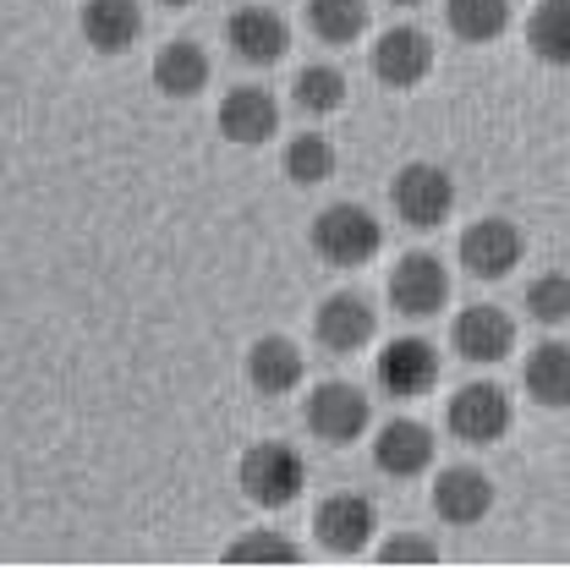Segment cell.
Here are the masks:
<instances>
[{
    "mask_svg": "<svg viewBox=\"0 0 570 570\" xmlns=\"http://www.w3.org/2000/svg\"><path fill=\"white\" fill-rule=\"evenodd\" d=\"M285 176H291L296 187H324V181L335 176V148H330V138L302 132V138L285 142Z\"/></svg>",
    "mask_w": 570,
    "mask_h": 570,
    "instance_id": "603a6c76",
    "label": "cell"
},
{
    "mask_svg": "<svg viewBox=\"0 0 570 570\" xmlns=\"http://www.w3.org/2000/svg\"><path fill=\"white\" fill-rule=\"evenodd\" d=\"M313 532H318V543L330 554H356L379 532V510H373V499H362V494H335L318 504Z\"/></svg>",
    "mask_w": 570,
    "mask_h": 570,
    "instance_id": "7c38bea8",
    "label": "cell"
},
{
    "mask_svg": "<svg viewBox=\"0 0 570 570\" xmlns=\"http://www.w3.org/2000/svg\"><path fill=\"white\" fill-rule=\"evenodd\" d=\"M444 22L466 45H494L510 28V0H444Z\"/></svg>",
    "mask_w": 570,
    "mask_h": 570,
    "instance_id": "7402d4cb",
    "label": "cell"
},
{
    "mask_svg": "<svg viewBox=\"0 0 570 570\" xmlns=\"http://www.w3.org/2000/svg\"><path fill=\"white\" fill-rule=\"evenodd\" d=\"M307 22L324 45H352L367 28V0H307Z\"/></svg>",
    "mask_w": 570,
    "mask_h": 570,
    "instance_id": "cb8c5ba5",
    "label": "cell"
},
{
    "mask_svg": "<svg viewBox=\"0 0 570 570\" xmlns=\"http://www.w3.org/2000/svg\"><path fill=\"white\" fill-rule=\"evenodd\" d=\"M450 433L466 444H494L510 433V395L499 384H466L450 401Z\"/></svg>",
    "mask_w": 570,
    "mask_h": 570,
    "instance_id": "30bf717a",
    "label": "cell"
},
{
    "mask_svg": "<svg viewBox=\"0 0 570 570\" xmlns=\"http://www.w3.org/2000/svg\"><path fill=\"white\" fill-rule=\"evenodd\" d=\"M433 510L450 527H472V521H483L494 510V483L478 466H444L433 478Z\"/></svg>",
    "mask_w": 570,
    "mask_h": 570,
    "instance_id": "5bb4252c",
    "label": "cell"
},
{
    "mask_svg": "<svg viewBox=\"0 0 570 570\" xmlns=\"http://www.w3.org/2000/svg\"><path fill=\"white\" fill-rule=\"evenodd\" d=\"M204 82H209L204 45L176 39V45H165V50L154 56V88H159L165 99H193V94H204Z\"/></svg>",
    "mask_w": 570,
    "mask_h": 570,
    "instance_id": "d6986e66",
    "label": "cell"
},
{
    "mask_svg": "<svg viewBox=\"0 0 570 570\" xmlns=\"http://www.w3.org/2000/svg\"><path fill=\"white\" fill-rule=\"evenodd\" d=\"M159 6H170V11H181V6H193V0H159Z\"/></svg>",
    "mask_w": 570,
    "mask_h": 570,
    "instance_id": "f1b7e54d",
    "label": "cell"
},
{
    "mask_svg": "<svg viewBox=\"0 0 570 570\" xmlns=\"http://www.w3.org/2000/svg\"><path fill=\"white\" fill-rule=\"evenodd\" d=\"M390 204L412 230H439L450 219V209H455V181H450V170H439L428 159H412V165L395 170Z\"/></svg>",
    "mask_w": 570,
    "mask_h": 570,
    "instance_id": "3957f363",
    "label": "cell"
},
{
    "mask_svg": "<svg viewBox=\"0 0 570 570\" xmlns=\"http://www.w3.org/2000/svg\"><path fill=\"white\" fill-rule=\"evenodd\" d=\"M225 45H230V56L242 67H275L291 50V28H285L281 11H269V6H242L225 22Z\"/></svg>",
    "mask_w": 570,
    "mask_h": 570,
    "instance_id": "8992f818",
    "label": "cell"
},
{
    "mask_svg": "<svg viewBox=\"0 0 570 570\" xmlns=\"http://www.w3.org/2000/svg\"><path fill=\"white\" fill-rule=\"evenodd\" d=\"M247 384L258 395H291L302 384V352L285 335H264L247 346Z\"/></svg>",
    "mask_w": 570,
    "mask_h": 570,
    "instance_id": "ac0fdd59",
    "label": "cell"
},
{
    "mask_svg": "<svg viewBox=\"0 0 570 570\" xmlns=\"http://www.w3.org/2000/svg\"><path fill=\"white\" fill-rule=\"evenodd\" d=\"M379 390L384 395H395V401H417L428 395L433 384H439V352L417 341V335H406V341H390L384 352H379Z\"/></svg>",
    "mask_w": 570,
    "mask_h": 570,
    "instance_id": "ba28073f",
    "label": "cell"
},
{
    "mask_svg": "<svg viewBox=\"0 0 570 570\" xmlns=\"http://www.w3.org/2000/svg\"><path fill=\"white\" fill-rule=\"evenodd\" d=\"M291 94H296V105L307 116H335L346 105V77L335 67H302L296 82H291Z\"/></svg>",
    "mask_w": 570,
    "mask_h": 570,
    "instance_id": "d4e9b609",
    "label": "cell"
},
{
    "mask_svg": "<svg viewBox=\"0 0 570 570\" xmlns=\"http://www.w3.org/2000/svg\"><path fill=\"white\" fill-rule=\"evenodd\" d=\"M225 560H230V566H296L302 549L285 543V538H242V543L225 549Z\"/></svg>",
    "mask_w": 570,
    "mask_h": 570,
    "instance_id": "4316f807",
    "label": "cell"
},
{
    "mask_svg": "<svg viewBox=\"0 0 570 570\" xmlns=\"http://www.w3.org/2000/svg\"><path fill=\"white\" fill-rule=\"evenodd\" d=\"M373 77L384 82V88H417L428 71H433V39H428L423 28H390V33H379L373 39Z\"/></svg>",
    "mask_w": 570,
    "mask_h": 570,
    "instance_id": "52a82bcc",
    "label": "cell"
},
{
    "mask_svg": "<svg viewBox=\"0 0 570 570\" xmlns=\"http://www.w3.org/2000/svg\"><path fill=\"white\" fill-rule=\"evenodd\" d=\"M390 6H423V0H390Z\"/></svg>",
    "mask_w": 570,
    "mask_h": 570,
    "instance_id": "f546056e",
    "label": "cell"
},
{
    "mask_svg": "<svg viewBox=\"0 0 570 570\" xmlns=\"http://www.w3.org/2000/svg\"><path fill=\"white\" fill-rule=\"evenodd\" d=\"M379 560H384V566H433L439 549L423 543V538H390V543L379 549Z\"/></svg>",
    "mask_w": 570,
    "mask_h": 570,
    "instance_id": "83f0119b",
    "label": "cell"
},
{
    "mask_svg": "<svg viewBox=\"0 0 570 570\" xmlns=\"http://www.w3.org/2000/svg\"><path fill=\"white\" fill-rule=\"evenodd\" d=\"M236 483H242V494L253 499V504L285 510V504H296V494L307 489V466H302V455H296L291 444L269 439V444H253V450L242 455Z\"/></svg>",
    "mask_w": 570,
    "mask_h": 570,
    "instance_id": "7a4b0ae2",
    "label": "cell"
},
{
    "mask_svg": "<svg viewBox=\"0 0 570 570\" xmlns=\"http://www.w3.org/2000/svg\"><path fill=\"white\" fill-rule=\"evenodd\" d=\"M450 341H455V352L466 356V362H483V367H494V362H504V356L515 352V324H510V313H504V307L478 302V307L455 313V330H450Z\"/></svg>",
    "mask_w": 570,
    "mask_h": 570,
    "instance_id": "8fae6325",
    "label": "cell"
},
{
    "mask_svg": "<svg viewBox=\"0 0 570 570\" xmlns=\"http://www.w3.org/2000/svg\"><path fill=\"white\" fill-rule=\"evenodd\" d=\"M373 330H379V313H373V302L356 296V291H335V296L318 307V341H324L330 352H341V356L362 352V346L373 341Z\"/></svg>",
    "mask_w": 570,
    "mask_h": 570,
    "instance_id": "2e32d148",
    "label": "cell"
},
{
    "mask_svg": "<svg viewBox=\"0 0 570 570\" xmlns=\"http://www.w3.org/2000/svg\"><path fill=\"white\" fill-rule=\"evenodd\" d=\"M527 313L538 324H566L570 318V275H538L527 285Z\"/></svg>",
    "mask_w": 570,
    "mask_h": 570,
    "instance_id": "484cf974",
    "label": "cell"
},
{
    "mask_svg": "<svg viewBox=\"0 0 570 570\" xmlns=\"http://www.w3.org/2000/svg\"><path fill=\"white\" fill-rule=\"evenodd\" d=\"M527 45L543 67H570V0H538L532 6Z\"/></svg>",
    "mask_w": 570,
    "mask_h": 570,
    "instance_id": "44dd1931",
    "label": "cell"
},
{
    "mask_svg": "<svg viewBox=\"0 0 570 570\" xmlns=\"http://www.w3.org/2000/svg\"><path fill=\"white\" fill-rule=\"evenodd\" d=\"M373 466L384 478H417L433 466V433L412 417H395L373 433Z\"/></svg>",
    "mask_w": 570,
    "mask_h": 570,
    "instance_id": "4fadbf2b",
    "label": "cell"
},
{
    "mask_svg": "<svg viewBox=\"0 0 570 570\" xmlns=\"http://www.w3.org/2000/svg\"><path fill=\"white\" fill-rule=\"evenodd\" d=\"M219 132L242 148H258L281 132V105L264 88H230L219 105Z\"/></svg>",
    "mask_w": 570,
    "mask_h": 570,
    "instance_id": "e0dca14e",
    "label": "cell"
},
{
    "mask_svg": "<svg viewBox=\"0 0 570 570\" xmlns=\"http://www.w3.org/2000/svg\"><path fill=\"white\" fill-rule=\"evenodd\" d=\"M77 28L99 56H121L142 39V6L138 0H82Z\"/></svg>",
    "mask_w": 570,
    "mask_h": 570,
    "instance_id": "9a60e30c",
    "label": "cell"
},
{
    "mask_svg": "<svg viewBox=\"0 0 570 570\" xmlns=\"http://www.w3.org/2000/svg\"><path fill=\"white\" fill-rule=\"evenodd\" d=\"M384 247V225L362 204H330L313 219V253L335 269H362L367 258H379Z\"/></svg>",
    "mask_w": 570,
    "mask_h": 570,
    "instance_id": "6da1fadb",
    "label": "cell"
},
{
    "mask_svg": "<svg viewBox=\"0 0 570 570\" xmlns=\"http://www.w3.org/2000/svg\"><path fill=\"white\" fill-rule=\"evenodd\" d=\"M461 264H466V275H478V281H504V275L521 264V230H515L504 214H489V219L466 225V236H461Z\"/></svg>",
    "mask_w": 570,
    "mask_h": 570,
    "instance_id": "9c48e42d",
    "label": "cell"
},
{
    "mask_svg": "<svg viewBox=\"0 0 570 570\" xmlns=\"http://www.w3.org/2000/svg\"><path fill=\"white\" fill-rule=\"evenodd\" d=\"M527 395L549 412L570 406V346L566 341H543L538 352L527 356Z\"/></svg>",
    "mask_w": 570,
    "mask_h": 570,
    "instance_id": "ffe728a7",
    "label": "cell"
},
{
    "mask_svg": "<svg viewBox=\"0 0 570 570\" xmlns=\"http://www.w3.org/2000/svg\"><path fill=\"white\" fill-rule=\"evenodd\" d=\"M373 423V406H367V395L356 390V384H341V379H330V384H318L313 395H307V428L324 439V444H356L362 433Z\"/></svg>",
    "mask_w": 570,
    "mask_h": 570,
    "instance_id": "277c9868",
    "label": "cell"
},
{
    "mask_svg": "<svg viewBox=\"0 0 570 570\" xmlns=\"http://www.w3.org/2000/svg\"><path fill=\"white\" fill-rule=\"evenodd\" d=\"M390 302L401 318H439V307L450 302V269L433 253H406L390 275Z\"/></svg>",
    "mask_w": 570,
    "mask_h": 570,
    "instance_id": "5b68a950",
    "label": "cell"
}]
</instances>
